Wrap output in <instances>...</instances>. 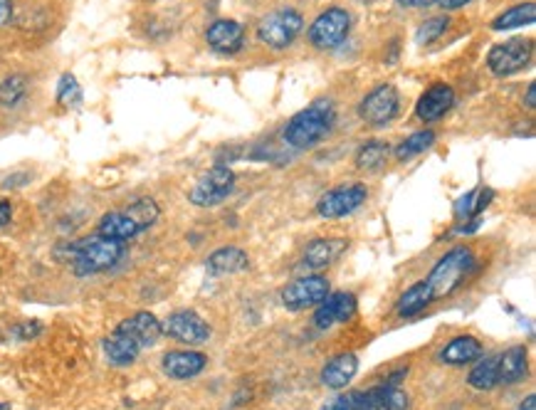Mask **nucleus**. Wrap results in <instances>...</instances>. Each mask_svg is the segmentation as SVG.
<instances>
[{
  "label": "nucleus",
  "instance_id": "f257e3e1",
  "mask_svg": "<svg viewBox=\"0 0 536 410\" xmlns=\"http://www.w3.org/2000/svg\"><path fill=\"white\" fill-rule=\"evenodd\" d=\"M159 215H161V210L153 198H136L126 208L109 210L106 215H102V220L96 223V235L126 242L151 228Z\"/></svg>",
  "mask_w": 536,
  "mask_h": 410
},
{
  "label": "nucleus",
  "instance_id": "f03ea898",
  "mask_svg": "<svg viewBox=\"0 0 536 410\" xmlns=\"http://www.w3.org/2000/svg\"><path fill=\"white\" fill-rule=\"evenodd\" d=\"M65 258H68L72 272L79 277L96 275L112 269L124 258V242L119 240L102 238V235H92V238L79 240L65 248Z\"/></svg>",
  "mask_w": 536,
  "mask_h": 410
},
{
  "label": "nucleus",
  "instance_id": "7ed1b4c3",
  "mask_svg": "<svg viewBox=\"0 0 536 410\" xmlns=\"http://www.w3.org/2000/svg\"><path fill=\"white\" fill-rule=\"evenodd\" d=\"M332 126H334V106L322 99L289 119L285 126V141L292 149H312L332 132Z\"/></svg>",
  "mask_w": 536,
  "mask_h": 410
},
{
  "label": "nucleus",
  "instance_id": "20e7f679",
  "mask_svg": "<svg viewBox=\"0 0 536 410\" xmlns=\"http://www.w3.org/2000/svg\"><path fill=\"white\" fill-rule=\"evenodd\" d=\"M475 255H472V250L469 248H452L450 252H445L438 262H435V268H432L431 277L425 279L428 287H431V295L432 299H445V296H450L455 289H458L462 282H465V277L475 269Z\"/></svg>",
  "mask_w": 536,
  "mask_h": 410
},
{
  "label": "nucleus",
  "instance_id": "39448f33",
  "mask_svg": "<svg viewBox=\"0 0 536 410\" xmlns=\"http://www.w3.org/2000/svg\"><path fill=\"white\" fill-rule=\"evenodd\" d=\"M304 28V20L295 8L272 10L269 15L259 20L258 38L262 45L272 50H287Z\"/></svg>",
  "mask_w": 536,
  "mask_h": 410
},
{
  "label": "nucleus",
  "instance_id": "423d86ee",
  "mask_svg": "<svg viewBox=\"0 0 536 410\" xmlns=\"http://www.w3.org/2000/svg\"><path fill=\"white\" fill-rule=\"evenodd\" d=\"M235 188V173L230 171L228 166H213L211 171H205L193 183V188L188 191V201L195 208H213L228 198Z\"/></svg>",
  "mask_w": 536,
  "mask_h": 410
},
{
  "label": "nucleus",
  "instance_id": "0eeeda50",
  "mask_svg": "<svg viewBox=\"0 0 536 410\" xmlns=\"http://www.w3.org/2000/svg\"><path fill=\"white\" fill-rule=\"evenodd\" d=\"M368 198V188L364 183H344V186H336L332 191H326L319 203H316V213L326 220L344 218L351 215L354 210H359Z\"/></svg>",
  "mask_w": 536,
  "mask_h": 410
},
{
  "label": "nucleus",
  "instance_id": "6e6552de",
  "mask_svg": "<svg viewBox=\"0 0 536 410\" xmlns=\"http://www.w3.org/2000/svg\"><path fill=\"white\" fill-rule=\"evenodd\" d=\"M351 30V15L344 8H329L312 23L309 40L316 50H334L349 35Z\"/></svg>",
  "mask_w": 536,
  "mask_h": 410
},
{
  "label": "nucleus",
  "instance_id": "1a4fd4ad",
  "mask_svg": "<svg viewBox=\"0 0 536 410\" xmlns=\"http://www.w3.org/2000/svg\"><path fill=\"white\" fill-rule=\"evenodd\" d=\"M531 59V42L529 40H507L489 50L487 68L492 75L509 77L527 68Z\"/></svg>",
  "mask_w": 536,
  "mask_h": 410
},
{
  "label": "nucleus",
  "instance_id": "9d476101",
  "mask_svg": "<svg viewBox=\"0 0 536 410\" xmlns=\"http://www.w3.org/2000/svg\"><path fill=\"white\" fill-rule=\"evenodd\" d=\"M398 106H401L398 89H395L393 85H378L376 89H371V92L364 96V102H361V106H359V112H361V119H364L366 124L386 126L388 122L395 119Z\"/></svg>",
  "mask_w": 536,
  "mask_h": 410
},
{
  "label": "nucleus",
  "instance_id": "9b49d317",
  "mask_svg": "<svg viewBox=\"0 0 536 410\" xmlns=\"http://www.w3.org/2000/svg\"><path fill=\"white\" fill-rule=\"evenodd\" d=\"M161 332L166 336H171L181 343H205L211 339V326L203 319L201 314H195L191 309H181L166 316V322H161Z\"/></svg>",
  "mask_w": 536,
  "mask_h": 410
},
{
  "label": "nucleus",
  "instance_id": "f8f14e48",
  "mask_svg": "<svg viewBox=\"0 0 536 410\" xmlns=\"http://www.w3.org/2000/svg\"><path fill=\"white\" fill-rule=\"evenodd\" d=\"M326 296H329V279L326 277H302V279L282 289V305L287 306L289 312H302L309 306L322 305Z\"/></svg>",
  "mask_w": 536,
  "mask_h": 410
},
{
  "label": "nucleus",
  "instance_id": "ddd939ff",
  "mask_svg": "<svg viewBox=\"0 0 536 410\" xmlns=\"http://www.w3.org/2000/svg\"><path fill=\"white\" fill-rule=\"evenodd\" d=\"M356 306H359V302H356V296L351 292L329 295L314 312V324L319 329H332L336 324H346L356 314Z\"/></svg>",
  "mask_w": 536,
  "mask_h": 410
},
{
  "label": "nucleus",
  "instance_id": "4468645a",
  "mask_svg": "<svg viewBox=\"0 0 536 410\" xmlns=\"http://www.w3.org/2000/svg\"><path fill=\"white\" fill-rule=\"evenodd\" d=\"M205 366H208V356L201 351H168L163 353L161 359L163 373L176 381L195 378L198 373L205 371Z\"/></svg>",
  "mask_w": 536,
  "mask_h": 410
},
{
  "label": "nucleus",
  "instance_id": "2eb2a0df",
  "mask_svg": "<svg viewBox=\"0 0 536 410\" xmlns=\"http://www.w3.org/2000/svg\"><path fill=\"white\" fill-rule=\"evenodd\" d=\"M122 334H126L132 342L144 351V349H151L156 346V342L161 339V322L151 314V312H136L134 316L124 319L122 324L116 326Z\"/></svg>",
  "mask_w": 536,
  "mask_h": 410
},
{
  "label": "nucleus",
  "instance_id": "dca6fc26",
  "mask_svg": "<svg viewBox=\"0 0 536 410\" xmlns=\"http://www.w3.org/2000/svg\"><path fill=\"white\" fill-rule=\"evenodd\" d=\"M455 105V92H452L450 85H432L428 92H422V96L418 99L415 105V114L421 122L431 124V122H438L442 116L448 114Z\"/></svg>",
  "mask_w": 536,
  "mask_h": 410
},
{
  "label": "nucleus",
  "instance_id": "f3484780",
  "mask_svg": "<svg viewBox=\"0 0 536 410\" xmlns=\"http://www.w3.org/2000/svg\"><path fill=\"white\" fill-rule=\"evenodd\" d=\"M205 40L215 52H223V55H232L242 48L245 42V28L235 23V20H215L211 28L205 30Z\"/></svg>",
  "mask_w": 536,
  "mask_h": 410
},
{
  "label": "nucleus",
  "instance_id": "a211bd4d",
  "mask_svg": "<svg viewBox=\"0 0 536 410\" xmlns=\"http://www.w3.org/2000/svg\"><path fill=\"white\" fill-rule=\"evenodd\" d=\"M346 250L344 238H319L312 240L304 250V268L306 269H326L334 265L339 255Z\"/></svg>",
  "mask_w": 536,
  "mask_h": 410
},
{
  "label": "nucleus",
  "instance_id": "6ab92c4d",
  "mask_svg": "<svg viewBox=\"0 0 536 410\" xmlns=\"http://www.w3.org/2000/svg\"><path fill=\"white\" fill-rule=\"evenodd\" d=\"M356 371H359V359L354 353H339L322 369V383L332 391H339L354 381Z\"/></svg>",
  "mask_w": 536,
  "mask_h": 410
},
{
  "label": "nucleus",
  "instance_id": "aec40b11",
  "mask_svg": "<svg viewBox=\"0 0 536 410\" xmlns=\"http://www.w3.org/2000/svg\"><path fill=\"white\" fill-rule=\"evenodd\" d=\"M208 275L213 277H223V275H238V272H245L250 268V258L245 250L240 248H221L213 252L208 262Z\"/></svg>",
  "mask_w": 536,
  "mask_h": 410
},
{
  "label": "nucleus",
  "instance_id": "412c9836",
  "mask_svg": "<svg viewBox=\"0 0 536 410\" xmlns=\"http://www.w3.org/2000/svg\"><path fill=\"white\" fill-rule=\"evenodd\" d=\"M529 371V356L524 346H512L499 353V386H512L522 381Z\"/></svg>",
  "mask_w": 536,
  "mask_h": 410
},
{
  "label": "nucleus",
  "instance_id": "4be33fe9",
  "mask_svg": "<svg viewBox=\"0 0 536 410\" xmlns=\"http://www.w3.org/2000/svg\"><path fill=\"white\" fill-rule=\"evenodd\" d=\"M479 356H482V343L475 336H455L441 351L442 363L448 366H465V363L477 361Z\"/></svg>",
  "mask_w": 536,
  "mask_h": 410
},
{
  "label": "nucleus",
  "instance_id": "5701e85b",
  "mask_svg": "<svg viewBox=\"0 0 536 410\" xmlns=\"http://www.w3.org/2000/svg\"><path fill=\"white\" fill-rule=\"evenodd\" d=\"M139 353H141V349L129 336L122 334L119 329H114L104 339V356L112 366H132L139 359Z\"/></svg>",
  "mask_w": 536,
  "mask_h": 410
},
{
  "label": "nucleus",
  "instance_id": "b1692460",
  "mask_svg": "<svg viewBox=\"0 0 536 410\" xmlns=\"http://www.w3.org/2000/svg\"><path fill=\"white\" fill-rule=\"evenodd\" d=\"M432 302L431 295V287L428 282L422 279V282H415L413 287H408L405 292L398 299V305H395V312L401 319H411V316H418L425 309V306Z\"/></svg>",
  "mask_w": 536,
  "mask_h": 410
},
{
  "label": "nucleus",
  "instance_id": "393cba45",
  "mask_svg": "<svg viewBox=\"0 0 536 410\" xmlns=\"http://www.w3.org/2000/svg\"><path fill=\"white\" fill-rule=\"evenodd\" d=\"M468 383L475 391H492L499 386V353L497 356H485L482 361L475 363V369L469 371Z\"/></svg>",
  "mask_w": 536,
  "mask_h": 410
},
{
  "label": "nucleus",
  "instance_id": "a878e982",
  "mask_svg": "<svg viewBox=\"0 0 536 410\" xmlns=\"http://www.w3.org/2000/svg\"><path fill=\"white\" fill-rule=\"evenodd\" d=\"M536 20V5L534 3H522V5H514V8L504 10L499 18H495L492 23V30H514V28H527Z\"/></svg>",
  "mask_w": 536,
  "mask_h": 410
},
{
  "label": "nucleus",
  "instance_id": "bb28decb",
  "mask_svg": "<svg viewBox=\"0 0 536 410\" xmlns=\"http://www.w3.org/2000/svg\"><path fill=\"white\" fill-rule=\"evenodd\" d=\"M371 396H374V403L378 410H405L408 408V396L398 388V386H388V383H381V386H374L368 388Z\"/></svg>",
  "mask_w": 536,
  "mask_h": 410
},
{
  "label": "nucleus",
  "instance_id": "cd10ccee",
  "mask_svg": "<svg viewBox=\"0 0 536 410\" xmlns=\"http://www.w3.org/2000/svg\"><path fill=\"white\" fill-rule=\"evenodd\" d=\"M386 159H388V143L368 141L356 153V166L361 171H376V169H381L383 163H386Z\"/></svg>",
  "mask_w": 536,
  "mask_h": 410
},
{
  "label": "nucleus",
  "instance_id": "c85d7f7f",
  "mask_svg": "<svg viewBox=\"0 0 536 410\" xmlns=\"http://www.w3.org/2000/svg\"><path fill=\"white\" fill-rule=\"evenodd\" d=\"M28 95V79L23 75H10L0 82V106L15 109Z\"/></svg>",
  "mask_w": 536,
  "mask_h": 410
},
{
  "label": "nucleus",
  "instance_id": "c756f323",
  "mask_svg": "<svg viewBox=\"0 0 536 410\" xmlns=\"http://www.w3.org/2000/svg\"><path fill=\"white\" fill-rule=\"evenodd\" d=\"M432 143H435V134H432L431 129H425V132H415L408 139H403L398 146H395V159L398 161H408L413 156H418L425 149H431Z\"/></svg>",
  "mask_w": 536,
  "mask_h": 410
},
{
  "label": "nucleus",
  "instance_id": "7c9ffc66",
  "mask_svg": "<svg viewBox=\"0 0 536 410\" xmlns=\"http://www.w3.org/2000/svg\"><path fill=\"white\" fill-rule=\"evenodd\" d=\"M324 410H378L374 403L371 391H351L339 396L334 401H329Z\"/></svg>",
  "mask_w": 536,
  "mask_h": 410
},
{
  "label": "nucleus",
  "instance_id": "2f4dec72",
  "mask_svg": "<svg viewBox=\"0 0 536 410\" xmlns=\"http://www.w3.org/2000/svg\"><path fill=\"white\" fill-rule=\"evenodd\" d=\"M448 25H450L448 15H438V18L425 20L421 28H418L415 42H418V45H431V42H435V40L441 38L442 32L448 30Z\"/></svg>",
  "mask_w": 536,
  "mask_h": 410
},
{
  "label": "nucleus",
  "instance_id": "473e14b6",
  "mask_svg": "<svg viewBox=\"0 0 536 410\" xmlns=\"http://www.w3.org/2000/svg\"><path fill=\"white\" fill-rule=\"evenodd\" d=\"M58 102L68 106L82 105V87L77 85L75 75H62L58 82Z\"/></svg>",
  "mask_w": 536,
  "mask_h": 410
},
{
  "label": "nucleus",
  "instance_id": "72a5a7b5",
  "mask_svg": "<svg viewBox=\"0 0 536 410\" xmlns=\"http://www.w3.org/2000/svg\"><path fill=\"white\" fill-rule=\"evenodd\" d=\"M10 220H13V205L5 198H0V230L10 225Z\"/></svg>",
  "mask_w": 536,
  "mask_h": 410
},
{
  "label": "nucleus",
  "instance_id": "f704fd0d",
  "mask_svg": "<svg viewBox=\"0 0 536 410\" xmlns=\"http://www.w3.org/2000/svg\"><path fill=\"white\" fill-rule=\"evenodd\" d=\"M10 18H13V3L10 0H0V28L8 25Z\"/></svg>",
  "mask_w": 536,
  "mask_h": 410
},
{
  "label": "nucleus",
  "instance_id": "c9c22d12",
  "mask_svg": "<svg viewBox=\"0 0 536 410\" xmlns=\"http://www.w3.org/2000/svg\"><path fill=\"white\" fill-rule=\"evenodd\" d=\"M40 332V326H38V322H28V324H23L18 329V336L20 339H32V336L38 334Z\"/></svg>",
  "mask_w": 536,
  "mask_h": 410
},
{
  "label": "nucleus",
  "instance_id": "e433bc0d",
  "mask_svg": "<svg viewBox=\"0 0 536 410\" xmlns=\"http://www.w3.org/2000/svg\"><path fill=\"white\" fill-rule=\"evenodd\" d=\"M441 3V8L445 10H458V8H465L468 3H472V0H438Z\"/></svg>",
  "mask_w": 536,
  "mask_h": 410
},
{
  "label": "nucleus",
  "instance_id": "4c0bfd02",
  "mask_svg": "<svg viewBox=\"0 0 536 410\" xmlns=\"http://www.w3.org/2000/svg\"><path fill=\"white\" fill-rule=\"evenodd\" d=\"M398 3L405 5V8H428V5L438 3V0H398Z\"/></svg>",
  "mask_w": 536,
  "mask_h": 410
},
{
  "label": "nucleus",
  "instance_id": "58836bf2",
  "mask_svg": "<svg viewBox=\"0 0 536 410\" xmlns=\"http://www.w3.org/2000/svg\"><path fill=\"white\" fill-rule=\"evenodd\" d=\"M405 376H408V369H398V371H393L383 383H388V386H398V381H401V378H405Z\"/></svg>",
  "mask_w": 536,
  "mask_h": 410
},
{
  "label": "nucleus",
  "instance_id": "ea45409f",
  "mask_svg": "<svg viewBox=\"0 0 536 410\" xmlns=\"http://www.w3.org/2000/svg\"><path fill=\"white\" fill-rule=\"evenodd\" d=\"M536 106V85H529L527 89V109H534Z\"/></svg>",
  "mask_w": 536,
  "mask_h": 410
},
{
  "label": "nucleus",
  "instance_id": "a19ab883",
  "mask_svg": "<svg viewBox=\"0 0 536 410\" xmlns=\"http://www.w3.org/2000/svg\"><path fill=\"white\" fill-rule=\"evenodd\" d=\"M519 410H536V398L534 393L531 396H527L524 401H522V405H519Z\"/></svg>",
  "mask_w": 536,
  "mask_h": 410
},
{
  "label": "nucleus",
  "instance_id": "79ce46f5",
  "mask_svg": "<svg viewBox=\"0 0 536 410\" xmlns=\"http://www.w3.org/2000/svg\"><path fill=\"white\" fill-rule=\"evenodd\" d=\"M0 410H10L8 403H0Z\"/></svg>",
  "mask_w": 536,
  "mask_h": 410
}]
</instances>
